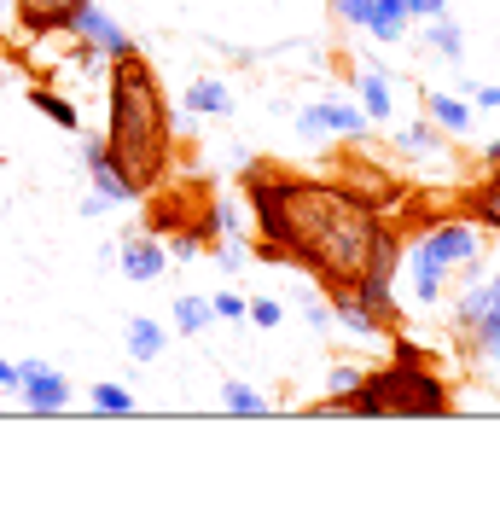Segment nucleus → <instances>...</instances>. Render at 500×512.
<instances>
[{
  "instance_id": "nucleus-35",
  "label": "nucleus",
  "mask_w": 500,
  "mask_h": 512,
  "mask_svg": "<svg viewBox=\"0 0 500 512\" xmlns=\"http://www.w3.org/2000/svg\"><path fill=\"white\" fill-rule=\"evenodd\" d=\"M105 158H111L105 140H82V169H94V163H105Z\"/></svg>"
},
{
  "instance_id": "nucleus-20",
  "label": "nucleus",
  "mask_w": 500,
  "mask_h": 512,
  "mask_svg": "<svg viewBox=\"0 0 500 512\" xmlns=\"http://www.w3.org/2000/svg\"><path fill=\"white\" fill-rule=\"evenodd\" d=\"M396 152H402V158H437V152H442V128L425 123V117H419V123H407L402 134H396Z\"/></svg>"
},
{
  "instance_id": "nucleus-5",
  "label": "nucleus",
  "mask_w": 500,
  "mask_h": 512,
  "mask_svg": "<svg viewBox=\"0 0 500 512\" xmlns=\"http://www.w3.org/2000/svg\"><path fill=\"white\" fill-rule=\"evenodd\" d=\"M431 256H437L442 268H466L471 280H477V262H483V239H477V222L471 216H448V222H431L419 233Z\"/></svg>"
},
{
  "instance_id": "nucleus-34",
  "label": "nucleus",
  "mask_w": 500,
  "mask_h": 512,
  "mask_svg": "<svg viewBox=\"0 0 500 512\" xmlns=\"http://www.w3.org/2000/svg\"><path fill=\"white\" fill-rule=\"evenodd\" d=\"M407 12L425 24V18H442V12H448V0H407Z\"/></svg>"
},
{
  "instance_id": "nucleus-30",
  "label": "nucleus",
  "mask_w": 500,
  "mask_h": 512,
  "mask_svg": "<svg viewBox=\"0 0 500 512\" xmlns=\"http://www.w3.org/2000/svg\"><path fill=\"white\" fill-rule=\"evenodd\" d=\"M332 18H338V24H349V30H367L373 0H332Z\"/></svg>"
},
{
  "instance_id": "nucleus-19",
  "label": "nucleus",
  "mask_w": 500,
  "mask_h": 512,
  "mask_svg": "<svg viewBox=\"0 0 500 512\" xmlns=\"http://www.w3.org/2000/svg\"><path fill=\"white\" fill-rule=\"evenodd\" d=\"M407 24H413V12H407V0H373V18H367V35L378 41H402Z\"/></svg>"
},
{
  "instance_id": "nucleus-16",
  "label": "nucleus",
  "mask_w": 500,
  "mask_h": 512,
  "mask_svg": "<svg viewBox=\"0 0 500 512\" xmlns=\"http://www.w3.org/2000/svg\"><path fill=\"white\" fill-rule=\"evenodd\" d=\"M332 320L344 326L349 338H384V326H378V320L367 315V309H361L355 297H349V286H338V291H332Z\"/></svg>"
},
{
  "instance_id": "nucleus-31",
  "label": "nucleus",
  "mask_w": 500,
  "mask_h": 512,
  "mask_svg": "<svg viewBox=\"0 0 500 512\" xmlns=\"http://www.w3.org/2000/svg\"><path fill=\"white\" fill-rule=\"evenodd\" d=\"M210 233H221V239H227V233H239V204H233V198H216V204H210Z\"/></svg>"
},
{
  "instance_id": "nucleus-29",
  "label": "nucleus",
  "mask_w": 500,
  "mask_h": 512,
  "mask_svg": "<svg viewBox=\"0 0 500 512\" xmlns=\"http://www.w3.org/2000/svg\"><path fill=\"white\" fill-rule=\"evenodd\" d=\"M245 320H250V326H262V332H274V326L285 320V309L274 303V297H250V303H245Z\"/></svg>"
},
{
  "instance_id": "nucleus-28",
  "label": "nucleus",
  "mask_w": 500,
  "mask_h": 512,
  "mask_svg": "<svg viewBox=\"0 0 500 512\" xmlns=\"http://www.w3.org/2000/svg\"><path fill=\"white\" fill-rule=\"evenodd\" d=\"M216 262H221V274H245L250 268V245L239 239V233H227V239L216 245Z\"/></svg>"
},
{
  "instance_id": "nucleus-2",
  "label": "nucleus",
  "mask_w": 500,
  "mask_h": 512,
  "mask_svg": "<svg viewBox=\"0 0 500 512\" xmlns=\"http://www.w3.org/2000/svg\"><path fill=\"white\" fill-rule=\"evenodd\" d=\"M105 146L134 187L146 192L163 181L169 152H175V117H169V99L157 88V70L140 53L111 64V128H105Z\"/></svg>"
},
{
  "instance_id": "nucleus-17",
  "label": "nucleus",
  "mask_w": 500,
  "mask_h": 512,
  "mask_svg": "<svg viewBox=\"0 0 500 512\" xmlns=\"http://www.w3.org/2000/svg\"><path fill=\"white\" fill-rule=\"evenodd\" d=\"M123 344H128V355H134V361H157V355H163V344H169V332H163L152 315H134V320H128V332H123Z\"/></svg>"
},
{
  "instance_id": "nucleus-32",
  "label": "nucleus",
  "mask_w": 500,
  "mask_h": 512,
  "mask_svg": "<svg viewBox=\"0 0 500 512\" xmlns=\"http://www.w3.org/2000/svg\"><path fill=\"white\" fill-rule=\"evenodd\" d=\"M210 309H216V320H245V297L239 291H216Z\"/></svg>"
},
{
  "instance_id": "nucleus-11",
  "label": "nucleus",
  "mask_w": 500,
  "mask_h": 512,
  "mask_svg": "<svg viewBox=\"0 0 500 512\" xmlns=\"http://www.w3.org/2000/svg\"><path fill=\"white\" fill-rule=\"evenodd\" d=\"M355 99H361V111H367V123H373V128L390 123V111H396V99H390V76L373 70V64L355 76Z\"/></svg>"
},
{
  "instance_id": "nucleus-14",
  "label": "nucleus",
  "mask_w": 500,
  "mask_h": 512,
  "mask_svg": "<svg viewBox=\"0 0 500 512\" xmlns=\"http://www.w3.org/2000/svg\"><path fill=\"white\" fill-rule=\"evenodd\" d=\"M489 309H500V268L483 280V286H466V291H460V303H454V326L466 332L471 320H483Z\"/></svg>"
},
{
  "instance_id": "nucleus-9",
  "label": "nucleus",
  "mask_w": 500,
  "mask_h": 512,
  "mask_svg": "<svg viewBox=\"0 0 500 512\" xmlns=\"http://www.w3.org/2000/svg\"><path fill=\"white\" fill-rule=\"evenodd\" d=\"M117 262H123V274L134 280V286H152L157 274L169 268V251H163L157 233H128L123 245H117Z\"/></svg>"
},
{
  "instance_id": "nucleus-21",
  "label": "nucleus",
  "mask_w": 500,
  "mask_h": 512,
  "mask_svg": "<svg viewBox=\"0 0 500 512\" xmlns=\"http://www.w3.org/2000/svg\"><path fill=\"white\" fill-rule=\"evenodd\" d=\"M169 315H175V332H210V326H216V309H210V297H175V309H169Z\"/></svg>"
},
{
  "instance_id": "nucleus-10",
  "label": "nucleus",
  "mask_w": 500,
  "mask_h": 512,
  "mask_svg": "<svg viewBox=\"0 0 500 512\" xmlns=\"http://www.w3.org/2000/svg\"><path fill=\"white\" fill-rule=\"evenodd\" d=\"M82 0H12V18L24 24V35H53L70 24V12H76Z\"/></svg>"
},
{
  "instance_id": "nucleus-24",
  "label": "nucleus",
  "mask_w": 500,
  "mask_h": 512,
  "mask_svg": "<svg viewBox=\"0 0 500 512\" xmlns=\"http://www.w3.org/2000/svg\"><path fill=\"white\" fill-rule=\"evenodd\" d=\"M88 402H94V414H134V390L117 379H94Z\"/></svg>"
},
{
  "instance_id": "nucleus-12",
  "label": "nucleus",
  "mask_w": 500,
  "mask_h": 512,
  "mask_svg": "<svg viewBox=\"0 0 500 512\" xmlns=\"http://www.w3.org/2000/svg\"><path fill=\"white\" fill-rule=\"evenodd\" d=\"M181 99H187V117H227L233 111V94H227V82H216V76H192Z\"/></svg>"
},
{
  "instance_id": "nucleus-37",
  "label": "nucleus",
  "mask_w": 500,
  "mask_h": 512,
  "mask_svg": "<svg viewBox=\"0 0 500 512\" xmlns=\"http://www.w3.org/2000/svg\"><path fill=\"white\" fill-rule=\"evenodd\" d=\"M471 105H483V111H500V88H471Z\"/></svg>"
},
{
  "instance_id": "nucleus-40",
  "label": "nucleus",
  "mask_w": 500,
  "mask_h": 512,
  "mask_svg": "<svg viewBox=\"0 0 500 512\" xmlns=\"http://www.w3.org/2000/svg\"><path fill=\"white\" fill-rule=\"evenodd\" d=\"M6 12H12V0H0V18H6Z\"/></svg>"
},
{
  "instance_id": "nucleus-27",
  "label": "nucleus",
  "mask_w": 500,
  "mask_h": 512,
  "mask_svg": "<svg viewBox=\"0 0 500 512\" xmlns=\"http://www.w3.org/2000/svg\"><path fill=\"white\" fill-rule=\"evenodd\" d=\"M163 251H169V262H198V256H204V227H198V222H192V227H175Z\"/></svg>"
},
{
  "instance_id": "nucleus-23",
  "label": "nucleus",
  "mask_w": 500,
  "mask_h": 512,
  "mask_svg": "<svg viewBox=\"0 0 500 512\" xmlns=\"http://www.w3.org/2000/svg\"><path fill=\"white\" fill-rule=\"evenodd\" d=\"M466 338H471V355L477 361H500V309H489L483 320H471Z\"/></svg>"
},
{
  "instance_id": "nucleus-33",
  "label": "nucleus",
  "mask_w": 500,
  "mask_h": 512,
  "mask_svg": "<svg viewBox=\"0 0 500 512\" xmlns=\"http://www.w3.org/2000/svg\"><path fill=\"white\" fill-rule=\"evenodd\" d=\"M303 315H309L314 332H326V326H332V303H326V297H303Z\"/></svg>"
},
{
  "instance_id": "nucleus-13",
  "label": "nucleus",
  "mask_w": 500,
  "mask_h": 512,
  "mask_svg": "<svg viewBox=\"0 0 500 512\" xmlns=\"http://www.w3.org/2000/svg\"><path fill=\"white\" fill-rule=\"evenodd\" d=\"M425 123H437L442 134H471V105L460 94H425Z\"/></svg>"
},
{
  "instance_id": "nucleus-36",
  "label": "nucleus",
  "mask_w": 500,
  "mask_h": 512,
  "mask_svg": "<svg viewBox=\"0 0 500 512\" xmlns=\"http://www.w3.org/2000/svg\"><path fill=\"white\" fill-rule=\"evenodd\" d=\"M76 210H82V216H88V222H99V216H105V210H111V204H105V198H99V192H88V198H82V204H76Z\"/></svg>"
},
{
  "instance_id": "nucleus-4",
  "label": "nucleus",
  "mask_w": 500,
  "mask_h": 512,
  "mask_svg": "<svg viewBox=\"0 0 500 512\" xmlns=\"http://www.w3.org/2000/svg\"><path fill=\"white\" fill-rule=\"evenodd\" d=\"M367 111L361 105H349V99H309L303 111H297V134L320 146L326 134H344V140H367Z\"/></svg>"
},
{
  "instance_id": "nucleus-8",
  "label": "nucleus",
  "mask_w": 500,
  "mask_h": 512,
  "mask_svg": "<svg viewBox=\"0 0 500 512\" xmlns=\"http://www.w3.org/2000/svg\"><path fill=\"white\" fill-rule=\"evenodd\" d=\"M18 390H24V402L35 414H59L70 402V379L59 367H47V361H18Z\"/></svg>"
},
{
  "instance_id": "nucleus-6",
  "label": "nucleus",
  "mask_w": 500,
  "mask_h": 512,
  "mask_svg": "<svg viewBox=\"0 0 500 512\" xmlns=\"http://www.w3.org/2000/svg\"><path fill=\"white\" fill-rule=\"evenodd\" d=\"M64 30H70V35H82V41H88L94 53H105L111 64L134 53V41H128V30L117 24V18H111V12H105V6H94V0H82V6L70 12V24H64Z\"/></svg>"
},
{
  "instance_id": "nucleus-38",
  "label": "nucleus",
  "mask_w": 500,
  "mask_h": 512,
  "mask_svg": "<svg viewBox=\"0 0 500 512\" xmlns=\"http://www.w3.org/2000/svg\"><path fill=\"white\" fill-rule=\"evenodd\" d=\"M0 390H18V361H0Z\"/></svg>"
},
{
  "instance_id": "nucleus-1",
  "label": "nucleus",
  "mask_w": 500,
  "mask_h": 512,
  "mask_svg": "<svg viewBox=\"0 0 500 512\" xmlns=\"http://www.w3.org/2000/svg\"><path fill=\"white\" fill-rule=\"evenodd\" d=\"M250 210L262 227V251L280 262H303L326 291L355 286L373 256L384 216L349 181H309L285 169H250Z\"/></svg>"
},
{
  "instance_id": "nucleus-39",
  "label": "nucleus",
  "mask_w": 500,
  "mask_h": 512,
  "mask_svg": "<svg viewBox=\"0 0 500 512\" xmlns=\"http://www.w3.org/2000/svg\"><path fill=\"white\" fill-rule=\"evenodd\" d=\"M483 158H489V163H500V140H489V146H483Z\"/></svg>"
},
{
  "instance_id": "nucleus-7",
  "label": "nucleus",
  "mask_w": 500,
  "mask_h": 512,
  "mask_svg": "<svg viewBox=\"0 0 500 512\" xmlns=\"http://www.w3.org/2000/svg\"><path fill=\"white\" fill-rule=\"evenodd\" d=\"M402 268H407V291H413V303H419V309H437L442 291H448V268L431 256V245H425L419 233L402 245Z\"/></svg>"
},
{
  "instance_id": "nucleus-22",
  "label": "nucleus",
  "mask_w": 500,
  "mask_h": 512,
  "mask_svg": "<svg viewBox=\"0 0 500 512\" xmlns=\"http://www.w3.org/2000/svg\"><path fill=\"white\" fill-rule=\"evenodd\" d=\"M221 408L227 414H268V396L245 379H221Z\"/></svg>"
},
{
  "instance_id": "nucleus-15",
  "label": "nucleus",
  "mask_w": 500,
  "mask_h": 512,
  "mask_svg": "<svg viewBox=\"0 0 500 512\" xmlns=\"http://www.w3.org/2000/svg\"><path fill=\"white\" fill-rule=\"evenodd\" d=\"M88 175H94V192H99V198H105V204H140V198H146V192L134 187V181H128V175H123V169H117V158L94 163Z\"/></svg>"
},
{
  "instance_id": "nucleus-26",
  "label": "nucleus",
  "mask_w": 500,
  "mask_h": 512,
  "mask_svg": "<svg viewBox=\"0 0 500 512\" xmlns=\"http://www.w3.org/2000/svg\"><path fill=\"white\" fill-rule=\"evenodd\" d=\"M471 222H483V227H495V233H500V169L471 192Z\"/></svg>"
},
{
  "instance_id": "nucleus-25",
  "label": "nucleus",
  "mask_w": 500,
  "mask_h": 512,
  "mask_svg": "<svg viewBox=\"0 0 500 512\" xmlns=\"http://www.w3.org/2000/svg\"><path fill=\"white\" fill-rule=\"evenodd\" d=\"M30 105L41 111V117H53L59 128H82V111H76V105H70L64 94H53V88H35V94H30Z\"/></svg>"
},
{
  "instance_id": "nucleus-3",
  "label": "nucleus",
  "mask_w": 500,
  "mask_h": 512,
  "mask_svg": "<svg viewBox=\"0 0 500 512\" xmlns=\"http://www.w3.org/2000/svg\"><path fill=\"white\" fill-rule=\"evenodd\" d=\"M448 408H454L448 379L413 344H396V361L367 373L361 390L344 402V414H355V419H373V414L378 419H437Z\"/></svg>"
},
{
  "instance_id": "nucleus-18",
  "label": "nucleus",
  "mask_w": 500,
  "mask_h": 512,
  "mask_svg": "<svg viewBox=\"0 0 500 512\" xmlns=\"http://www.w3.org/2000/svg\"><path fill=\"white\" fill-rule=\"evenodd\" d=\"M425 47L442 53L448 64H460V59H466V30H460L448 12H442V18H425Z\"/></svg>"
}]
</instances>
